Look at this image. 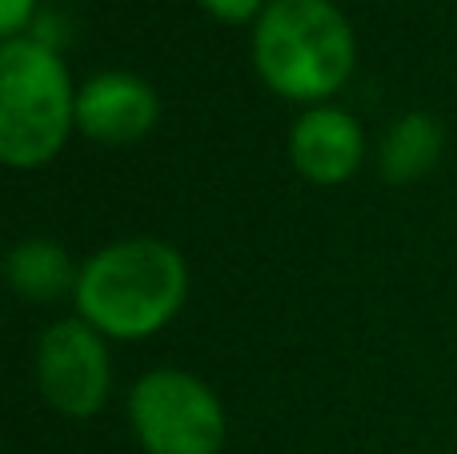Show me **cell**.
Instances as JSON below:
<instances>
[{
    "label": "cell",
    "instance_id": "5b68a950",
    "mask_svg": "<svg viewBox=\"0 0 457 454\" xmlns=\"http://www.w3.org/2000/svg\"><path fill=\"white\" fill-rule=\"evenodd\" d=\"M104 342L109 338L96 334L85 318H61L37 338V391L56 415L93 418L109 402L112 362Z\"/></svg>",
    "mask_w": 457,
    "mask_h": 454
},
{
    "label": "cell",
    "instance_id": "7a4b0ae2",
    "mask_svg": "<svg viewBox=\"0 0 457 454\" xmlns=\"http://www.w3.org/2000/svg\"><path fill=\"white\" fill-rule=\"evenodd\" d=\"M253 64L269 93L329 105L357 69V37L333 0H269L253 24Z\"/></svg>",
    "mask_w": 457,
    "mask_h": 454
},
{
    "label": "cell",
    "instance_id": "277c9868",
    "mask_svg": "<svg viewBox=\"0 0 457 454\" xmlns=\"http://www.w3.org/2000/svg\"><path fill=\"white\" fill-rule=\"evenodd\" d=\"M129 426L145 454H221L228 434L213 386L177 366L137 378L129 391Z\"/></svg>",
    "mask_w": 457,
    "mask_h": 454
},
{
    "label": "cell",
    "instance_id": "ba28073f",
    "mask_svg": "<svg viewBox=\"0 0 457 454\" xmlns=\"http://www.w3.org/2000/svg\"><path fill=\"white\" fill-rule=\"evenodd\" d=\"M4 278L16 298L24 302H61L64 294L77 290L80 265H72L69 249L56 246L48 238H24L8 249L4 257Z\"/></svg>",
    "mask_w": 457,
    "mask_h": 454
},
{
    "label": "cell",
    "instance_id": "30bf717a",
    "mask_svg": "<svg viewBox=\"0 0 457 454\" xmlns=\"http://www.w3.org/2000/svg\"><path fill=\"white\" fill-rule=\"evenodd\" d=\"M201 8L225 24H245L265 13V0H201Z\"/></svg>",
    "mask_w": 457,
    "mask_h": 454
},
{
    "label": "cell",
    "instance_id": "3957f363",
    "mask_svg": "<svg viewBox=\"0 0 457 454\" xmlns=\"http://www.w3.org/2000/svg\"><path fill=\"white\" fill-rule=\"evenodd\" d=\"M77 129V85L48 40L16 37L0 45V161L45 169Z\"/></svg>",
    "mask_w": 457,
    "mask_h": 454
},
{
    "label": "cell",
    "instance_id": "52a82bcc",
    "mask_svg": "<svg viewBox=\"0 0 457 454\" xmlns=\"http://www.w3.org/2000/svg\"><path fill=\"white\" fill-rule=\"evenodd\" d=\"M289 161L309 185H345L365 161L361 121L341 105H313L289 129Z\"/></svg>",
    "mask_w": 457,
    "mask_h": 454
},
{
    "label": "cell",
    "instance_id": "8992f818",
    "mask_svg": "<svg viewBox=\"0 0 457 454\" xmlns=\"http://www.w3.org/2000/svg\"><path fill=\"white\" fill-rule=\"evenodd\" d=\"M161 121V97L137 72H96L77 88V129L96 145H133Z\"/></svg>",
    "mask_w": 457,
    "mask_h": 454
},
{
    "label": "cell",
    "instance_id": "8fae6325",
    "mask_svg": "<svg viewBox=\"0 0 457 454\" xmlns=\"http://www.w3.org/2000/svg\"><path fill=\"white\" fill-rule=\"evenodd\" d=\"M32 13H37V0H0V37L4 40L24 37Z\"/></svg>",
    "mask_w": 457,
    "mask_h": 454
},
{
    "label": "cell",
    "instance_id": "9c48e42d",
    "mask_svg": "<svg viewBox=\"0 0 457 454\" xmlns=\"http://www.w3.org/2000/svg\"><path fill=\"white\" fill-rule=\"evenodd\" d=\"M445 149V133H442V121L429 117V113H405L389 125V133L381 137V149H378V169L386 181L405 185V181H418L426 177L429 169L437 165Z\"/></svg>",
    "mask_w": 457,
    "mask_h": 454
},
{
    "label": "cell",
    "instance_id": "6da1fadb",
    "mask_svg": "<svg viewBox=\"0 0 457 454\" xmlns=\"http://www.w3.org/2000/svg\"><path fill=\"white\" fill-rule=\"evenodd\" d=\"M189 298V265L161 238H125L80 262L72 290L77 318L117 342L153 338L181 314Z\"/></svg>",
    "mask_w": 457,
    "mask_h": 454
}]
</instances>
